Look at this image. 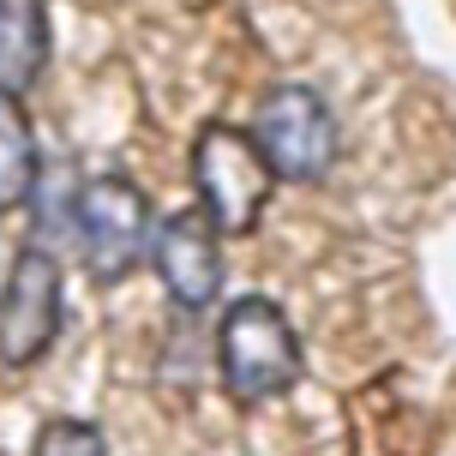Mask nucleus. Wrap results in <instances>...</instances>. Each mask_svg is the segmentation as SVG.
I'll return each instance as SVG.
<instances>
[{
	"label": "nucleus",
	"mask_w": 456,
	"mask_h": 456,
	"mask_svg": "<svg viewBox=\"0 0 456 456\" xmlns=\"http://www.w3.org/2000/svg\"><path fill=\"white\" fill-rule=\"evenodd\" d=\"M216 372H223L234 403H271V396H289L300 385L306 354H300V337L289 324V313L271 295H234L223 306Z\"/></svg>",
	"instance_id": "f257e3e1"
},
{
	"label": "nucleus",
	"mask_w": 456,
	"mask_h": 456,
	"mask_svg": "<svg viewBox=\"0 0 456 456\" xmlns=\"http://www.w3.org/2000/svg\"><path fill=\"white\" fill-rule=\"evenodd\" d=\"M192 192H199V210H205L216 234H252L265 223V205H271L276 168L265 162L252 126H234V120H210L205 133L192 138Z\"/></svg>",
	"instance_id": "f03ea898"
},
{
	"label": "nucleus",
	"mask_w": 456,
	"mask_h": 456,
	"mask_svg": "<svg viewBox=\"0 0 456 456\" xmlns=\"http://www.w3.org/2000/svg\"><path fill=\"white\" fill-rule=\"evenodd\" d=\"M252 138H258L265 162L276 168V181H295V186L330 181V168L342 157V126L313 85H271L258 96Z\"/></svg>",
	"instance_id": "7ed1b4c3"
},
{
	"label": "nucleus",
	"mask_w": 456,
	"mask_h": 456,
	"mask_svg": "<svg viewBox=\"0 0 456 456\" xmlns=\"http://www.w3.org/2000/svg\"><path fill=\"white\" fill-rule=\"evenodd\" d=\"M151 199L138 192L126 175H96L72 192V234H78V258L96 282H120L138 271V258L151 252Z\"/></svg>",
	"instance_id": "20e7f679"
},
{
	"label": "nucleus",
	"mask_w": 456,
	"mask_h": 456,
	"mask_svg": "<svg viewBox=\"0 0 456 456\" xmlns=\"http://www.w3.org/2000/svg\"><path fill=\"white\" fill-rule=\"evenodd\" d=\"M61 265L48 247H24L0 282V366H37L61 337Z\"/></svg>",
	"instance_id": "39448f33"
},
{
	"label": "nucleus",
	"mask_w": 456,
	"mask_h": 456,
	"mask_svg": "<svg viewBox=\"0 0 456 456\" xmlns=\"http://www.w3.org/2000/svg\"><path fill=\"white\" fill-rule=\"evenodd\" d=\"M151 265H157L162 289L175 306L205 313L223 295V234L205 210H175L151 228Z\"/></svg>",
	"instance_id": "423d86ee"
},
{
	"label": "nucleus",
	"mask_w": 456,
	"mask_h": 456,
	"mask_svg": "<svg viewBox=\"0 0 456 456\" xmlns=\"http://www.w3.org/2000/svg\"><path fill=\"white\" fill-rule=\"evenodd\" d=\"M48 67V6L0 0V91L24 96Z\"/></svg>",
	"instance_id": "0eeeda50"
},
{
	"label": "nucleus",
	"mask_w": 456,
	"mask_h": 456,
	"mask_svg": "<svg viewBox=\"0 0 456 456\" xmlns=\"http://www.w3.org/2000/svg\"><path fill=\"white\" fill-rule=\"evenodd\" d=\"M30 186H37V133L24 96L0 91V210L30 205Z\"/></svg>",
	"instance_id": "6e6552de"
},
{
	"label": "nucleus",
	"mask_w": 456,
	"mask_h": 456,
	"mask_svg": "<svg viewBox=\"0 0 456 456\" xmlns=\"http://www.w3.org/2000/svg\"><path fill=\"white\" fill-rule=\"evenodd\" d=\"M30 456H109L102 433H96L91 420H72V414H54L43 420V433H37V451Z\"/></svg>",
	"instance_id": "1a4fd4ad"
}]
</instances>
